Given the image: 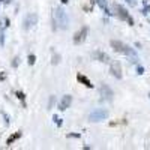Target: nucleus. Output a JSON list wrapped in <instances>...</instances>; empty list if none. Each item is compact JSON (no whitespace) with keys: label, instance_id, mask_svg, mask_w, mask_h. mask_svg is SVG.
<instances>
[{"label":"nucleus","instance_id":"1","mask_svg":"<svg viewBox=\"0 0 150 150\" xmlns=\"http://www.w3.org/2000/svg\"><path fill=\"white\" fill-rule=\"evenodd\" d=\"M69 26V18L66 15L65 9L62 6H57L53 9V29L57 30V29H68Z\"/></svg>","mask_w":150,"mask_h":150},{"label":"nucleus","instance_id":"2","mask_svg":"<svg viewBox=\"0 0 150 150\" xmlns=\"http://www.w3.org/2000/svg\"><path fill=\"white\" fill-rule=\"evenodd\" d=\"M108 119V111L104 110V108H99V110H95L93 112H90L89 114V120L93 122V123H98V122H102Z\"/></svg>","mask_w":150,"mask_h":150},{"label":"nucleus","instance_id":"3","mask_svg":"<svg viewBox=\"0 0 150 150\" xmlns=\"http://www.w3.org/2000/svg\"><path fill=\"white\" fill-rule=\"evenodd\" d=\"M112 8H114V14L120 18V20H125V21H128L129 23V26H134V20L131 18V15L128 14V12H126V9H125L123 6H120V5H114V6H112Z\"/></svg>","mask_w":150,"mask_h":150},{"label":"nucleus","instance_id":"4","mask_svg":"<svg viewBox=\"0 0 150 150\" xmlns=\"http://www.w3.org/2000/svg\"><path fill=\"white\" fill-rule=\"evenodd\" d=\"M24 29H32V27H35L36 24H38V14H35V12H32V14H29V15H26V18H24Z\"/></svg>","mask_w":150,"mask_h":150},{"label":"nucleus","instance_id":"5","mask_svg":"<svg viewBox=\"0 0 150 150\" xmlns=\"http://www.w3.org/2000/svg\"><path fill=\"white\" fill-rule=\"evenodd\" d=\"M87 33H89V29L87 27H81L77 33L74 35V44H81L86 41V38H87Z\"/></svg>","mask_w":150,"mask_h":150},{"label":"nucleus","instance_id":"6","mask_svg":"<svg viewBox=\"0 0 150 150\" xmlns=\"http://www.w3.org/2000/svg\"><path fill=\"white\" fill-rule=\"evenodd\" d=\"M101 96H102L101 98L102 101H111L112 96H114V93H112V90L110 89L107 84H102L101 86Z\"/></svg>","mask_w":150,"mask_h":150},{"label":"nucleus","instance_id":"7","mask_svg":"<svg viewBox=\"0 0 150 150\" xmlns=\"http://www.w3.org/2000/svg\"><path fill=\"white\" fill-rule=\"evenodd\" d=\"M92 57H93L95 60H98V62H102V63H108V62H110L108 54L104 53V51H93Z\"/></svg>","mask_w":150,"mask_h":150},{"label":"nucleus","instance_id":"8","mask_svg":"<svg viewBox=\"0 0 150 150\" xmlns=\"http://www.w3.org/2000/svg\"><path fill=\"white\" fill-rule=\"evenodd\" d=\"M110 74H111L114 78L120 80V78H122V68H120V65H119V63H112V65L110 66Z\"/></svg>","mask_w":150,"mask_h":150},{"label":"nucleus","instance_id":"9","mask_svg":"<svg viewBox=\"0 0 150 150\" xmlns=\"http://www.w3.org/2000/svg\"><path fill=\"white\" fill-rule=\"evenodd\" d=\"M71 104H72V96H71V95H66V96H63V99L60 101L59 110H60V111H65L66 108L71 107Z\"/></svg>","mask_w":150,"mask_h":150},{"label":"nucleus","instance_id":"10","mask_svg":"<svg viewBox=\"0 0 150 150\" xmlns=\"http://www.w3.org/2000/svg\"><path fill=\"white\" fill-rule=\"evenodd\" d=\"M77 80H78V83H81L84 87H87V89H93V84H92V81L86 77V75H83V74H78L77 75Z\"/></svg>","mask_w":150,"mask_h":150},{"label":"nucleus","instance_id":"11","mask_svg":"<svg viewBox=\"0 0 150 150\" xmlns=\"http://www.w3.org/2000/svg\"><path fill=\"white\" fill-rule=\"evenodd\" d=\"M111 44V47H112V50H114V51H117V53H125V45L123 42H120V41H111L110 42Z\"/></svg>","mask_w":150,"mask_h":150},{"label":"nucleus","instance_id":"12","mask_svg":"<svg viewBox=\"0 0 150 150\" xmlns=\"http://www.w3.org/2000/svg\"><path fill=\"white\" fill-rule=\"evenodd\" d=\"M21 135H23V134H21L20 131H18V132H15V134H12V135L9 137V138L6 140V144H8V146H11V144H14V143H15V141H17L18 138H21Z\"/></svg>","mask_w":150,"mask_h":150},{"label":"nucleus","instance_id":"13","mask_svg":"<svg viewBox=\"0 0 150 150\" xmlns=\"http://www.w3.org/2000/svg\"><path fill=\"white\" fill-rule=\"evenodd\" d=\"M98 2V5L101 6V9H104V12L107 15H111L112 12H110V9H108V5H107V0H96Z\"/></svg>","mask_w":150,"mask_h":150},{"label":"nucleus","instance_id":"14","mask_svg":"<svg viewBox=\"0 0 150 150\" xmlns=\"http://www.w3.org/2000/svg\"><path fill=\"white\" fill-rule=\"evenodd\" d=\"M123 54H126V56H131L132 59H135V56H137V53H135V50H132L131 47H125V53Z\"/></svg>","mask_w":150,"mask_h":150},{"label":"nucleus","instance_id":"15","mask_svg":"<svg viewBox=\"0 0 150 150\" xmlns=\"http://www.w3.org/2000/svg\"><path fill=\"white\" fill-rule=\"evenodd\" d=\"M93 3H95V0H87V3L83 6V9H84L86 12H90V11L93 9Z\"/></svg>","mask_w":150,"mask_h":150},{"label":"nucleus","instance_id":"16","mask_svg":"<svg viewBox=\"0 0 150 150\" xmlns=\"http://www.w3.org/2000/svg\"><path fill=\"white\" fill-rule=\"evenodd\" d=\"M60 59H62V57H60V54H57V53H56V54H53V60H51V63H53V65H59V63H60Z\"/></svg>","mask_w":150,"mask_h":150},{"label":"nucleus","instance_id":"17","mask_svg":"<svg viewBox=\"0 0 150 150\" xmlns=\"http://www.w3.org/2000/svg\"><path fill=\"white\" fill-rule=\"evenodd\" d=\"M54 102H56V96H54V95H51V96H50V101H48V108H47V110H51V108H53V105H54Z\"/></svg>","mask_w":150,"mask_h":150},{"label":"nucleus","instance_id":"18","mask_svg":"<svg viewBox=\"0 0 150 150\" xmlns=\"http://www.w3.org/2000/svg\"><path fill=\"white\" fill-rule=\"evenodd\" d=\"M27 62H29V65H30V66H32V65H35V62H36L35 54H30V56H29V59H27Z\"/></svg>","mask_w":150,"mask_h":150},{"label":"nucleus","instance_id":"19","mask_svg":"<svg viewBox=\"0 0 150 150\" xmlns=\"http://www.w3.org/2000/svg\"><path fill=\"white\" fill-rule=\"evenodd\" d=\"M20 65V57H14V60H12V68H17Z\"/></svg>","mask_w":150,"mask_h":150},{"label":"nucleus","instance_id":"20","mask_svg":"<svg viewBox=\"0 0 150 150\" xmlns=\"http://www.w3.org/2000/svg\"><path fill=\"white\" fill-rule=\"evenodd\" d=\"M53 120L56 122V125H57V126H62V119H60V117L54 116V117H53Z\"/></svg>","mask_w":150,"mask_h":150},{"label":"nucleus","instance_id":"21","mask_svg":"<svg viewBox=\"0 0 150 150\" xmlns=\"http://www.w3.org/2000/svg\"><path fill=\"white\" fill-rule=\"evenodd\" d=\"M5 44V35H3V30H0V45Z\"/></svg>","mask_w":150,"mask_h":150},{"label":"nucleus","instance_id":"22","mask_svg":"<svg viewBox=\"0 0 150 150\" xmlns=\"http://www.w3.org/2000/svg\"><path fill=\"white\" fill-rule=\"evenodd\" d=\"M143 14H144V15L150 14V6H149V5H146V6H144V9H143Z\"/></svg>","mask_w":150,"mask_h":150},{"label":"nucleus","instance_id":"23","mask_svg":"<svg viewBox=\"0 0 150 150\" xmlns=\"http://www.w3.org/2000/svg\"><path fill=\"white\" fill-rule=\"evenodd\" d=\"M137 74L143 75V74H144V68H143V66H138V68H137Z\"/></svg>","mask_w":150,"mask_h":150},{"label":"nucleus","instance_id":"24","mask_svg":"<svg viewBox=\"0 0 150 150\" xmlns=\"http://www.w3.org/2000/svg\"><path fill=\"white\" fill-rule=\"evenodd\" d=\"M17 96H18L20 101H23V102H24V93H23V92H17Z\"/></svg>","mask_w":150,"mask_h":150},{"label":"nucleus","instance_id":"25","mask_svg":"<svg viewBox=\"0 0 150 150\" xmlns=\"http://www.w3.org/2000/svg\"><path fill=\"white\" fill-rule=\"evenodd\" d=\"M69 138H80V134H69Z\"/></svg>","mask_w":150,"mask_h":150},{"label":"nucleus","instance_id":"26","mask_svg":"<svg viewBox=\"0 0 150 150\" xmlns=\"http://www.w3.org/2000/svg\"><path fill=\"white\" fill-rule=\"evenodd\" d=\"M126 2H128L131 6H135V0H126Z\"/></svg>","mask_w":150,"mask_h":150},{"label":"nucleus","instance_id":"27","mask_svg":"<svg viewBox=\"0 0 150 150\" xmlns=\"http://www.w3.org/2000/svg\"><path fill=\"white\" fill-rule=\"evenodd\" d=\"M5 78H6V74L2 72V74H0V80H5Z\"/></svg>","mask_w":150,"mask_h":150},{"label":"nucleus","instance_id":"28","mask_svg":"<svg viewBox=\"0 0 150 150\" xmlns=\"http://www.w3.org/2000/svg\"><path fill=\"white\" fill-rule=\"evenodd\" d=\"M5 122H6V126H8V125H9V117L5 114Z\"/></svg>","mask_w":150,"mask_h":150},{"label":"nucleus","instance_id":"29","mask_svg":"<svg viewBox=\"0 0 150 150\" xmlns=\"http://www.w3.org/2000/svg\"><path fill=\"white\" fill-rule=\"evenodd\" d=\"M60 2H62V3H68V2H69V0H60Z\"/></svg>","mask_w":150,"mask_h":150},{"label":"nucleus","instance_id":"30","mask_svg":"<svg viewBox=\"0 0 150 150\" xmlns=\"http://www.w3.org/2000/svg\"><path fill=\"white\" fill-rule=\"evenodd\" d=\"M12 2V0H6V3H11Z\"/></svg>","mask_w":150,"mask_h":150},{"label":"nucleus","instance_id":"31","mask_svg":"<svg viewBox=\"0 0 150 150\" xmlns=\"http://www.w3.org/2000/svg\"><path fill=\"white\" fill-rule=\"evenodd\" d=\"M0 2H6V0H0Z\"/></svg>","mask_w":150,"mask_h":150},{"label":"nucleus","instance_id":"32","mask_svg":"<svg viewBox=\"0 0 150 150\" xmlns=\"http://www.w3.org/2000/svg\"><path fill=\"white\" fill-rule=\"evenodd\" d=\"M149 98H150V93H149Z\"/></svg>","mask_w":150,"mask_h":150}]
</instances>
